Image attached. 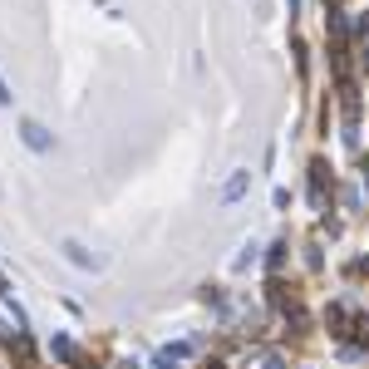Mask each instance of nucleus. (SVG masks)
<instances>
[{
    "label": "nucleus",
    "mask_w": 369,
    "mask_h": 369,
    "mask_svg": "<svg viewBox=\"0 0 369 369\" xmlns=\"http://www.w3.org/2000/svg\"><path fill=\"white\" fill-rule=\"evenodd\" d=\"M325 202H330V168L325 163H310V207H315V212H325Z\"/></svg>",
    "instance_id": "f257e3e1"
},
{
    "label": "nucleus",
    "mask_w": 369,
    "mask_h": 369,
    "mask_svg": "<svg viewBox=\"0 0 369 369\" xmlns=\"http://www.w3.org/2000/svg\"><path fill=\"white\" fill-rule=\"evenodd\" d=\"M20 138H25V148H35V153H49V148H55L49 128H44V123H35V119H25V123H20Z\"/></svg>",
    "instance_id": "f03ea898"
},
{
    "label": "nucleus",
    "mask_w": 369,
    "mask_h": 369,
    "mask_svg": "<svg viewBox=\"0 0 369 369\" xmlns=\"http://www.w3.org/2000/svg\"><path fill=\"white\" fill-rule=\"evenodd\" d=\"M60 251H65V256H69V261H74V266H84V271H98V266H103V261H98V256H94V251H84V246H79V241H65V246H60Z\"/></svg>",
    "instance_id": "7ed1b4c3"
},
{
    "label": "nucleus",
    "mask_w": 369,
    "mask_h": 369,
    "mask_svg": "<svg viewBox=\"0 0 369 369\" xmlns=\"http://www.w3.org/2000/svg\"><path fill=\"white\" fill-rule=\"evenodd\" d=\"M187 354H192L187 345H173V350H157V369H182V364H187Z\"/></svg>",
    "instance_id": "20e7f679"
},
{
    "label": "nucleus",
    "mask_w": 369,
    "mask_h": 369,
    "mask_svg": "<svg viewBox=\"0 0 369 369\" xmlns=\"http://www.w3.org/2000/svg\"><path fill=\"white\" fill-rule=\"evenodd\" d=\"M246 187H251V173H232V178H227V187H222V202L246 197Z\"/></svg>",
    "instance_id": "39448f33"
},
{
    "label": "nucleus",
    "mask_w": 369,
    "mask_h": 369,
    "mask_svg": "<svg viewBox=\"0 0 369 369\" xmlns=\"http://www.w3.org/2000/svg\"><path fill=\"white\" fill-rule=\"evenodd\" d=\"M49 354L65 359V364H74V354H79V350H74V340H69V335H55V340H49Z\"/></svg>",
    "instance_id": "423d86ee"
},
{
    "label": "nucleus",
    "mask_w": 369,
    "mask_h": 369,
    "mask_svg": "<svg viewBox=\"0 0 369 369\" xmlns=\"http://www.w3.org/2000/svg\"><path fill=\"white\" fill-rule=\"evenodd\" d=\"M286 251H291L286 241H276V246H271V256H266V261H271V271H281V266H286Z\"/></svg>",
    "instance_id": "0eeeda50"
},
{
    "label": "nucleus",
    "mask_w": 369,
    "mask_h": 369,
    "mask_svg": "<svg viewBox=\"0 0 369 369\" xmlns=\"http://www.w3.org/2000/svg\"><path fill=\"white\" fill-rule=\"evenodd\" d=\"M251 261H256V246L246 241V246H241V256H237V271H246V266H251Z\"/></svg>",
    "instance_id": "6e6552de"
},
{
    "label": "nucleus",
    "mask_w": 369,
    "mask_h": 369,
    "mask_svg": "<svg viewBox=\"0 0 369 369\" xmlns=\"http://www.w3.org/2000/svg\"><path fill=\"white\" fill-rule=\"evenodd\" d=\"M354 335H359V345L369 350V320H364V315H359V320H354Z\"/></svg>",
    "instance_id": "1a4fd4ad"
},
{
    "label": "nucleus",
    "mask_w": 369,
    "mask_h": 369,
    "mask_svg": "<svg viewBox=\"0 0 369 369\" xmlns=\"http://www.w3.org/2000/svg\"><path fill=\"white\" fill-rule=\"evenodd\" d=\"M354 35H359V40H364V35H369V10H364V15H359V20H354Z\"/></svg>",
    "instance_id": "9d476101"
},
{
    "label": "nucleus",
    "mask_w": 369,
    "mask_h": 369,
    "mask_svg": "<svg viewBox=\"0 0 369 369\" xmlns=\"http://www.w3.org/2000/svg\"><path fill=\"white\" fill-rule=\"evenodd\" d=\"M74 369H98V364H94L89 354H74Z\"/></svg>",
    "instance_id": "9b49d317"
},
{
    "label": "nucleus",
    "mask_w": 369,
    "mask_h": 369,
    "mask_svg": "<svg viewBox=\"0 0 369 369\" xmlns=\"http://www.w3.org/2000/svg\"><path fill=\"white\" fill-rule=\"evenodd\" d=\"M354 276H369V256H359V261H354Z\"/></svg>",
    "instance_id": "f8f14e48"
},
{
    "label": "nucleus",
    "mask_w": 369,
    "mask_h": 369,
    "mask_svg": "<svg viewBox=\"0 0 369 369\" xmlns=\"http://www.w3.org/2000/svg\"><path fill=\"white\" fill-rule=\"evenodd\" d=\"M10 98H15V94L6 89V79H0V103H10Z\"/></svg>",
    "instance_id": "ddd939ff"
},
{
    "label": "nucleus",
    "mask_w": 369,
    "mask_h": 369,
    "mask_svg": "<svg viewBox=\"0 0 369 369\" xmlns=\"http://www.w3.org/2000/svg\"><path fill=\"white\" fill-rule=\"evenodd\" d=\"M261 369H286V364H281V359H266V364H261Z\"/></svg>",
    "instance_id": "4468645a"
},
{
    "label": "nucleus",
    "mask_w": 369,
    "mask_h": 369,
    "mask_svg": "<svg viewBox=\"0 0 369 369\" xmlns=\"http://www.w3.org/2000/svg\"><path fill=\"white\" fill-rule=\"evenodd\" d=\"M212 369H222V364H212Z\"/></svg>",
    "instance_id": "2eb2a0df"
}]
</instances>
